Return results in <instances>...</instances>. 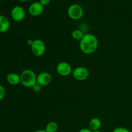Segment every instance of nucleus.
Instances as JSON below:
<instances>
[{
  "instance_id": "nucleus-1",
  "label": "nucleus",
  "mask_w": 132,
  "mask_h": 132,
  "mask_svg": "<svg viewBox=\"0 0 132 132\" xmlns=\"http://www.w3.org/2000/svg\"><path fill=\"white\" fill-rule=\"evenodd\" d=\"M99 46V41L95 35L92 34H85L83 37L79 41L80 50L83 54L90 55L97 51Z\"/></svg>"
},
{
  "instance_id": "nucleus-2",
  "label": "nucleus",
  "mask_w": 132,
  "mask_h": 132,
  "mask_svg": "<svg viewBox=\"0 0 132 132\" xmlns=\"http://www.w3.org/2000/svg\"><path fill=\"white\" fill-rule=\"evenodd\" d=\"M21 84L24 87L32 88L37 83V75L31 69H25L20 73Z\"/></svg>"
},
{
  "instance_id": "nucleus-3",
  "label": "nucleus",
  "mask_w": 132,
  "mask_h": 132,
  "mask_svg": "<svg viewBox=\"0 0 132 132\" xmlns=\"http://www.w3.org/2000/svg\"><path fill=\"white\" fill-rule=\"evenodd\" d=\"M31 50L36 57H41L46 51V45L43 40L36 39L33 40L30 45Z\"/></svg>"
},
{
  "instance_id": "nucleus-4",
  "label": "nucleus",
  "mask_w": 132,
  "mask_h": 132,
  "mask_svg": "<svg viewBox=\"0 0 132 132\" xmlns=\"http://www.w3.org/2000/svg\"><path fill=\"white\" fill-rule=\"evenodd\" d=\"M67 13L70 19L73 20H79L83 16V8L79 4H72L68 7Z\"/></svg>"
},
{
  "instance_id": "nucleus-5",
  "label": "nucleus",
  "mask_w": 132,
  "mask_h": 132,
  "mask_svg": "<svg viewBox=\"0 0 132 132\" xmlns=\"http://www.w3.org/2000/svg\"><path fill=\"white\" fill-rule=\"evenodd\" d=\"M72 76L76 80L79 81H85L89 77V71L85 67H77L72 71Z\"/></svg>"
},
{
  "instance_id": "nucleus-6",
  "label": "nucleus",
  "mask_w": 132,
  "mask_h": 132,
  "mask_svg": "<svg viewBox=\"0 0 132 132\" xmlns=\"http://www.w3.org/2000/svg\"><path fill=\"white\" fill-rule=\"evenodd\" d=\"M56 71L57 73L63 77H67L72 73V67L67 62H60L56 67Z\"/></svg>"
},
{
  "instance_id": "nucleus-7",
  "label": "nucleus",
  "mask_w": 132,
  "mask_h": 132,
  "mask_svg": "<svg viewBox=\"0 0 132 132\" xmlns=\"http://www.w3.org/2000/svg\"><path fill=\"white\" fill-rule=\"evenodd\" d=\"M26 15L25 10L22 6H15L11 10V17L14 21L20 22L24 19Z\"/></svg>"
},
{
  "instance_id": "nucleus-8",
  "label": "nucleus",
  "mask_w": 132,
  "mask_h": 132,
  "mask_svg": "<svg viewBox=\"0 0 132 132\" xmlns=\"http://www.w3.org/2000/svg\"><path fill=\"white\" fill-rule=\"evenodd\" d=\"M44 10V6L39 1H35L28 6V11L30 15L37 17L41 15Z\"/></svg>"
},
{
  "instance_id": "nucleus-9",
  "label": "nucleus",
  "mask_w": 132,
  "mask_h": 132,
  "mask_svg": "<svg viewBox=\"0 0 132 132\" xmlns=\"http://www.w3.org/2000/svg\"><path fill=\"white\" fill-rule=\"evenodd\" d=\"M52 76L49 72H42L37 75V83L41 86L48 85L52 82Z\"/></svg>"
},
{
  "instance_id": "nucleus-10",
  "label": "nucleus",
  "mask_w": 132,
  "mask_h": 132,
  "mask_svg": "<svg viewBox=\"0 0 132 132\" xmlns=\"http://www.w3.org/2000/svg\"><path fill=\"white\" fill-rule=\"evenodd\" d=\"M10 21L7 17L0 15V33H5L10 28Z\"/></svg>"
},
{
  "instance_id": "nucleus-11",
  "label": "nucleus",
  "mask_w": 132,
  "mask_h": 132,
  "mask_svg": "<svg viewBox=\"0 0 132 132\" xmlns=\"http://www.w3.org/2000/svg\"><path fill=\"white\" fill-rule=\"evenodd\" d=\"M6 79L8 83L10 85L15 86V85H19L21 83L20 75L16 73H10L6 76Z\"/></svg>"
},
{
  "instance_id": "nucleus-12",
  "label": "nucleus",
  "mask_w": 132,
  "mask_h": 132,
  "mask_svg": "<svg viewBox=\"0 0 132 132\" xmlns=\"http://www.w3.org/2000/svg\"><path fill=\"white\" fill-rule=\"evenodd\" d=\"M102 122L100 119L97 117H94L92 118L90 121L88 123V128L91 131H94V130H97L100 129L101 127Z\"/></svg>"
},
{
  "instance_id": "nucleus-13",
  "label": "nucleus",
  "mask_w": 132,
  "mask_h": 132,
  "mask_svg": "<svg viewBox=\"0 0 132 132\" xmlns=\"http://www.w3.org/2000/svg\"><path fill=\"white\" fill-rule=\"evenodd\" d=\"M59 128L58 124L55 121H50L46 125L45 130L47 132H57Z\"/></svg>"
},
{
  "instance_id": "nucleus-14",
  "label": "nucleus",
  "mask_w": 132,
  "mask_h": 132,
  "mask_svg": "<svg viewBox=\"0 0 132 132\" xmlns=\"http://www.w3.org/2000/svg\"><path fill=\"white\" fill-rule=\"evenodd\" d=\"M71 35H72V37L73 39L80 41L81 39L83 37L85 34H84L81 30L75 29L72 31Z\"/></svg>"
},
{
  "instance_id": "nucleus-15",
  "label": "nucleus",
  "mask_w": 132,
  "mask_h": 132,
  "mask_svg": "<svg viewBox=\"0 0 132 132\" xmlns=\"http://www.w3.org/2000/svg\"><path fill=\"white\" fill-rule=\"evenodd\" d=\"M112 132H131V131H130L128 129L126 128L119 126V127L116 128Z\"/></svg>"
},
{
  "instance_id": "nucleus-16",
  "label": "nucleus",
  "mask_w": 132,
  "mask_h": 132,
  "mask_svg": "<svg viewBox=\"0 0 132 132\" xmlns=\"http://www.w3.org/2000/svg\"><path fill=\"white\" fill-rule=\"evenodd\" d=\"M32 88L34 92L39 93L41 91V90H42V86H41V85H39V84L36 83V85H34L33 86H32Z\"/></svg>"
},
{
  "instance_id": "nucleus-17",
  "label": "nucleus",
  "mask_w": 132,
  "mask_h": 132,
  "mask_svg": "<svg viewBox=\"0 0 132 132\" xmlns=\"http://www.w3.org/2000/svg\"><path fill=\"white\" fill-rule=\"evenodd\" d=\"M5 95V89L4 88L3 86L0 85V101L2 100Z\"/></svg>"
},
{
  "instance_id": "nucleus-18",
  "label": "nucleus",
  "mask_w": 132,
  "mask_h": 132,
  "mask_svg": "<svg viewBox=\"0 0 132 132\" xmlns=\"http://www.w3.org/2000/svg\"><path fill=\"white\" fill-rule=\"evenodd\" d=\"M50 1H51V0H39V2L40 3L43 5V6H47V5H48L49 4H50Z\"/></svg>"
},
{
  "instance_id": "nucleus-19",
  "label": "nucleus",
  "mask_w": 132,
  "mask_h": 132,
  "mask_svg": "<svg viewBox=\"0 0 132 132\" xmlns=\"http://www.w3.org/2000/svg\"><path fill=\"white\" fill-rule=\"evenodd\" d=\"M78 132H92V131L89 128H85L81 129Z\"/></svg>"
},
{
  "instance_id": "nucleus-20",
  "label": "nucleus",
  "mask_w": 132,
  "mask_h": 132,
  "mask_svg": "<svg viewBox=\"0 0 132 132\" xmlns=\"http://www.w3.org/2000/svg\"><path fill=\"white\" fill-rule=\"evenodd\" d=\"M34 132H47L45 130H37Z\"/></svg>"
},
{
  "instance_id": "nucleus-21",
  "label": "nucleus",
  "mask_w": 132,
  "mask_h": 132,
  "mask_svg": "<svg viewBox=\"0 0 132 132\" xmlns=\"http://www.w3.org/2000/svg\"><path fill=\"white\" fill-rule=\"evenodd\" d=\"M92 132H101L100 131V130H94V131H92Z\"/></svg>"
},
{
  "instance_id": "nucleus-22",
  "label": "nucleus",
  "mask_w": 132,
  "mask_h": 132,
  "mask_svg": "<svg viewBox=\"0 0 132 132\" xmlns=\"http://www.w3.org/2000/svg\"><path fill=\"white\" fill-rule=\"evenodd\" d=\"M19 1H22V2H24V1H28V0H19Z\"/></svg>"
},
{
  "instance_id": "nucleus-23",
  "label": "nucleus",
  "mask_w": 132,
  "mask_h": 132,
  "mask_svg": "<svg viewBox=\"0 0 132 132\" xmlns=\"http://www.w3.org/2000/svg\"><path fill=\"white\" fill-rule=\"evenodd\" d=\"M131 132H132V130H131Z\"/></svg>"
}]
</instances>
